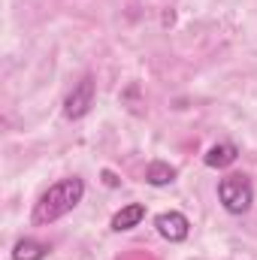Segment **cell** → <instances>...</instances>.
<instances>
[{
  "label": "cell",
  "instance_id": "52a82bcc",
  "mask_svg": "<svg viewBox=\"0 0 257 260\" xmlns=\"http://www.w3.org/2000/svg\"><path fill=\"white\" fill-rule=\"evenodd\" d=\"M145 182L154 185V188H164V185L176 182V170H173L170 164H164V160H151V164L145 167Z\"/></svg>",
  "mask_w": 257,
  "mask_h": 260
},
{
  "label": "cell",
  "instance_id": "5b68a950",
  "mask_svg": "<svg viewBox=\"0 0 257 260\" xmlns=\"http://www.w3.org/2000/svg\"><path fill=\"white\" fill-rule=\"evenodd\" d=\"M236 157H239V148H236L233 142H221V145H212V148L206 151V167L224 170V167H230Z\"/></svg>",
  "mask_w": 257,
  "mask_h": 260
},
{
  "label": "cell",
  "instance_id": "6da1fadb",
  "mask_svg": "<svg viewBox=\"0 0 257 260\" xmlns=\"http://www.w3.org/2000/svg\"><path fill=\"white\" fill-rule=\"evenodd\" d=\"M85 197V182L70 176L55 182L46 194L40 197V203L34 206V224H52L58 218H64L67 212H73Z\"/></svg>",
  "mask_w": 257,
  "mask_h": 260
},
{
  "label": "cell",
  "instance_id": "7a4b0ae2",
  "mask_svg": "<svg viewBox=\"0 0 257 260\" xmlns=\"http://www.w3.org/2000/svg\"><path fill=\"white\" fill-rule=\"evenodd\" d=\"M218 200L224 203V209L230 215H242L251 209L254 203V188L248 182V176H239V173H230L218 182Z\"/></svg>",
  "mask_w": 257,
  "mask_h": 260
},
{
  "label": "cell",
  "instance_id": "8992f818",
  "mask_svg": "<svg viewBox=\"0 0 257 260\" xmlns=\"http://www.w3.org/2000/svg\"><path fill=\"white\" fill-rule=\"evenodd\" d=\"M142 218H145V206H142V203H130V206H124L121 212H115V218H112V230H115V233L130 230V227H136Z\"/></svg>",
  "mask_w": 257,
  "mask_h": 260
},
{
  "label": "cell",
  "instance_id": "ba28073f",
  "mask_svg": "<svg viewBox=\"0 0 257 260\" xmlns=\"http://www.w3.org/2000/svg\"><path fill=\"white\" fill-rule=\"evenodd\" d=\"M46 245L37 242V239H18L15 248H12V260H43L46 257Z\"/></svg>",
  "mask_w": 257,
  "mask_h": 260
},
{
  "label": "cell",
  "instance_id": "3957f363",
  "mask_svg": "<svg viewBox=\"0 0 257 260\" xmlns=\"http://www.w3.org/2000/svg\"><path fill=\"white\" fill-rule=\"evenodd\" d=\"M91 106H94V79H91V76H85V79H82V82L67 94L64 115H67V118H82Z\"/></svg>",
  "mask_w": 257,
  "mask_h": 260
},
{
  "label": "cell",
  "instance_id": "277c9868",
  "mask_svg": "<svg viewBox=\"0 0 257 260\" xmlns=\"http://www.w3.org/2000/svg\"><path fill=\"white\" fill-rule=\"evenodd\" d=\"M154 227H157V233H160L164 239H170V242H185L188 233H191V221H188L182 212H164V215H157V218H154Z\"/></svg>",
  "mask_w": 257,
  "mask_h": 260
},
{
  "label": "cell",
  "instance_id": "9c48e42d",
  "mask_svg": "<svg viewBox=\"0 0 257 260\" xmlns=\"http://www.w3.org/2000/svg\"><path fill=\"white\" fill-rule=\"evenodd\" d=\"M103 182H106L109 188H115V185H118V179H115V173H109V170H103Z\"/></svg>",
  "mask_w": 257,
  "mask_h": 260
}]
</instances>
